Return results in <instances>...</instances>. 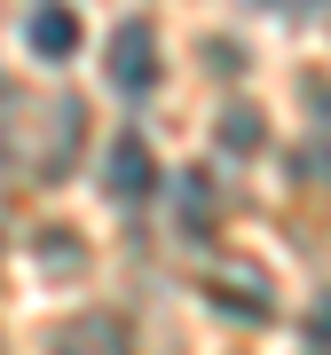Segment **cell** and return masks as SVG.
<instances>
[{"instance_id": "obj_5", "label": "cell", "mask_w": 331, "mask_h": 355, "mask_svg": "<svg viewBox=\"0 0 331 355\" xmlns=\"http://www.w3.org/2000/svg\"><path fill=\"white\" fill-rule=\"evenodd\" d=\"M268 142V111L260 103H229L221 111V150H260Z\"/></svg>"}, {"instance_id": "obj_2", "label": "cell", "mask_w": 331, "mask_h": 355, "mask_svg": "<svg viewBox=\"0 0 331 355\" xmlns=\"http://www.w3.org/2000/svg\"><path fill=\"white\" fill-rule=\"evenodd\" d=\"M102 190H111L118 205H142V198L158 190V158H150L142 135H118L111 150H102Z\"/></svg>"}, {"instance_id": "obj_7", "label": "cell", "mask_w": 331, "mask_h": 355, "mask_svg": "<svg viewBox=\"0 0 331 355\" xmlns=\"http://www.w3.org/2000/svg\"><path fill=\"white\" fill-rule=\"evenodd\" d=\"M316 340H331V292L316 300Z\"/></svg>"}, {"instance_id": "obj_3", "label": "cell", "mask_w": 331, "mask_h": 355, "mask_svg": "<svg viewBox=\"0 0 331 355\" xmlns=\"http://www.w3.org/2000/svg\"><path fill=\"white\" fill-rule=\"evenodd\" d=\"M24 48L39 55V64H71L79 55V8L71 0H39L32 24H24Z\"/></svg>"}, {"instance_id": "obj_6", "label": "cell", "mask_w": 331, "mask_h": 355, "mask_svg": "<svg viewBox=\"0 0 331 355\" xmlns=\"http://www.w3.org/2000/svg\"><path fill=\"white\" fill-rule=\"evenodd\" d=\"M174 205H190V221H181V229H197V237H205V229H213V182H205V174H181Z\"/></svg>"}, {"instance_id": "obj_4", "label": "cell", "mask_w": 331, "mask_h": 355, "mask_svg": "<svg viewBox=\"0 0 331 355\" xmlns=\"http://www.w3.org/2000/svg\"><path fill=\"white\" fill-rule=\"evenodd\" d=\"M55 355H134V347H127V324L95 308V316H71L55 331Z\"/></svg>"}, {"instance_id": "obj_1", "label": "cell", "mask_w": 331, "mask_h": 355, "mask_svg": "<svg viewBox=\"0 0 331 355\" xmlns=\"http://www.w3.org/2000/svg\"><path fill=\"white\" fill-rule=\"evenodd\" d=\"M102 64H111V87H118V95H150L158 71H166V64H158V24H142V16H134V24H118Z\"/></svg>"}]
</instances>
